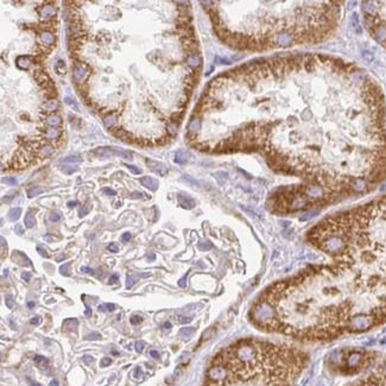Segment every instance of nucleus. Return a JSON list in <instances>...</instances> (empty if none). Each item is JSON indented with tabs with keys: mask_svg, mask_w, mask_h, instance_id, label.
I'll return each instance as SVG.
<instances>
[{
	"mask_svg": "<svg viewBox=\"0 0 386 386\" xmlns=\"http://www.w3.org/2000/svg\"><path fill=\"white\" fill-rule=\"evenodd\" d=\"M272 88L248 120L208 152L260 151L283 174L323 188L333 202L386 178V106L366 70L339 57L284 55L251 62Z\"/></svg>",
	"mask_w": 386,
	"mask_h": 386,
	"instance_id": "f257e3e1",
	"label": "nucleus"
},
{
	"mask_svg": "<svg viewBox=\"0 0 386 386\" xmlns=\"http://www.w3.org/2000/svg\"><path fill=\"white\" fill-rule=\"evenodd\" d=\"M50 386H58V381L57 380H55V379H54V380H51V381H50Z\"/></svg>",
	"mask_w": 386,
	"mask_h": 386,
	"instance_id": "0e129e2a",
	"label": "nucleus"
},
{
	"mask_svg": "<svg viewBox=\"0 0 386 386\" xmlns=\"http://www.w3.org/2000/svg\"><path fill=\"white\" fill-rule=\"evenodd\" d=\"M76 170H77V168L71 169V168H69V166H64V168L62 169V171H63V172H65V174H73V172H75Z\"/></svg>",
	"mask_w": 386,
	"mask_h": 386,
	"instance_id": "8fccbe9b",
	"label": "nucleus"
},
{
	"mask_svg": "<svg viewBox=\"0 0 386 386\" xmlns=\"http://www.w3.org/2000/svg\"><path fill=\"white\" fill-rule=\"evenodd\" d=\"M55 13H56V8L52 5H45V6H43V8L40 11V16L44 19L51 18L52 16H55Z\"/></svg>",
	"mask_w": 386,
	"mask_h": 386,
	"instance_id": "ddd939ff",
	"label": "nucleus"
},
{
	"mask_svg": "<svg viewBox=\"0 0 386 386\" xmlns=\"http://www.w3.org/2000/svg\"><path fill=\"white\" fill-rule=\"evenodd\" d=\"M364 354L360 352H352L348 355L347 360H346V367L349 371H355V369H360V367L364 366Z\"/></svg>",
	"mask_w": 386,
	"mask_h": 386,
	"instance_id": "423d86ee",
	"label": "nucleus"
},
{
	"mask_svg": "<svg viewBox=\"0 0 386 386\" xmlns=\"http://www.w3.org/2000/svg\"><path fill=\"white\" fill-rule=\"evenodd\" d=\"M0 241H1V255H2V258H4V254H5V246H6V242H5L4 236H1V238H0Z\"/></svg>",
	"mask_w": 386,
	"mask_h": 386,
	"instance_id": "603ef678",
	"label": "nucleus"
},
{
	"mask_svg": "<svg viewBox=\"0 0 386 386\" xmlns=\"http://www.w3.org/2000/svg\"><path fill=\"white\" fill-rule=\"evenodd\" d=\"M61 220V215L58 214V213H51L50 214V221H52V222H57Z\"/></svg>",
	"mask_w": 386,
	"mask_h": 386,
	"instance_id": "ea45409f",
	"label": "nucleus"
},
{
	"mask_svg": "<svg viewBox=\"0 0 386 386\" xmlns=\"http://www.w3.org/2000/svg\"><path fill=\"white\" fill-rule=\"evenodd\" d=\"M57 107H58V103L56 100L46 101V102L43 105V108H44L45 111H48V112H52V111H55Z\"/></svg>",
	"mask_w": 386,
	"mask_h": 386,
	"instance_id": "aec40b11",
	"label": "nucleus"
},
{
	"mask_svg": "<svg viewBox=\"0 0 386 386\" xmlns=\"http://www.w3.org/2000/svg\"><path fill=\"white\" fill-rule=\"evenodd\" d=\"M2 183L10 184V185H14V184H17V179L14 177H6V178H2Z\"/></svg>",
	"mask_w": 386,
	"mask_h": 386,
	"instance_id": "c9c22d12",
	"label": "nucleus"
},
{
	"mask_svg": "<svg viewBox=\"0 0 386 386\" xmlns=\"http://www.w3.org/2000/svg\"><path fill=\"white\" fill-rule=\"evenodd\" d=\"M84 315H86L87 317H90V316H92V310H90V308L86 307V311H84Z\"/></svg>",
	"mask_w": 386,
	"mask_h": 386,
	"instance_id": "052dcab7",
	"label": "nucleus"
},
{
	"mask_svg": "<svg viewBox=\"0 0 386 386\" xmlns=\"http://www.w3.org/2000/svg\"><path fill=\"white\" fill-rule=\"evenodd\" d=\"M146 164H147V166H149L152 171L157 172V174L160 175V176H164V175L168 172V168H166L163 163H160V162H156V160L147 159V160H146Z\"/></svg>",
	"mask_w": 386,
	"mask_h": 386,
	"instance_id": "6e6552de",
	"label": "nucleus"
},
{
	"mask_svg": "<svg viewBox=\"0 0 386 386\" xmlns=\"http://www.w3.org/2000/svg\"><path fill=\"white\" fill-rule=\"evenodd\" d=\"M102 191H103V194L109 195V196H111V195H112V196H114V195L116 194L113 189H109V188H103V190H102Z\"/></svg>",
	"mask_w": 386,
	"mask_h": 386,
	"instance_id": "864d4df0",
	"label": "nucleus"
},
{
	"mask_svg": "<svg viewBox=\"0 0 386 386\" xmlns=\"http://www.w3.org/2000/svg\"><path fill=\"white\" fill-rule=\"evenodd\" d=\"M37 252H38L42 257H45V258H48V257H49V254L46 253V251H45L44 248H42L40 246H37Z\"/></svg>",
	"mask_w": 386,
	"mask_h": 386,
	"instance_id": "09e8293b",
	"label": "nucleus"
},
{
	"mask_svg": "<svg viewBox=\"0 0 386 386\" xmlns=\"http://www.w3.org/2000/svg\"><path fill=\"white\" fill-rule=\"evenodd\" d=\"M59 272H61L63 276H69V264L67 263V264L61 265V267H59Z\"/></svg>",
	"mask_w": 386,
	"mask_h": 386,
	"instance_id": "f704fd0d",
	"label": "nucleus"
},
{
	"mask_svg": "<svg viewBox=\"0 0 386 386\" xmlns=\"http://www.w3.org/2000/svg\"><path fill=\"white\" fill-rule=\"evenodd\" d=\"M16 231L18 232V234H21V233H23V231H21V227H20V226H17V227H16Z\"/></svg>",
	"mask_w": 386,
	"mask_h": 386,
	"instance_id": "338daca9",
	"label": "nucleus"
},
{
	"mask_svg": "<svg viewBox=\"0 0 386 386\" xmlns=\"http://www.w3.org/2000/svg\"><path fill=\"white\" fill-rule=\"evenodd\" d=\"M215 61H216V62H221V64H229V61H227V59H222V58H220V57H216L215 58Z\"/></svg>",
	"mask_w": 386,
	"mask_h": 386,
	"instance_id": "bf43d9fd",
	"label": "nucleus"
},
{
	"mask_svg": "<svg viewBox=\"0 0 386 386\" xmlns=\"http://www.w3.org/2000/svg\"><path fill=\"white\" fill-rule=\"evenodd\" d=\"M82 360H83V362L84 364H87V365H89V364H92L93 362V356H90V355H83V358H82Z\"/></svg>",
	"mask_w": 386,
	"mask_h": 386,
	"instance_id": "a18cd8bd",
	"label": "nucleus"
},
{
	"mask_svg": "<svg viewBox=\"0 0 386 386\" xmlns=\"http://www.w3.org/2000/svg\"><path fill=\"white\" fill-rule=\"evenodd\" d=\"M46 124L51 127H56L61 124V118L57 114H50L46 118Z\"/></svg>",
	"mask_w": 386,
	"mask_h": 386,
	"instance_id": "a211bd4d",
	"label": "nucleus"
},
{
	"mask_svg": "<svg viewBox=\"0 0 386 386\" xmlns=\"http://www.w3.org/2000/svg\"><path fill=\"white\" fill-rule=\"evenodd\" d=\"M24 225L26 228H32L35 225H36V219H35V214L32 210H29L25 215V219H24Z\"/></svg>",
	"mask_w": 386,
	"mask_h": 386,
	"instance_id": "2eb2a0df",
	"label": "nucleus"
},
{
	"mask_svg": "<svg viewBox=\"0 0 386 386\" xmlns=\"http://www.w3.org/2000/svg\"><path fill=\"white\" fill-rule=\"evenodd\" d=\"M150 355L154 358V359H158L159 358V353L157 352V350H150Z\"/></svg>",
	"mask_w": 386,
	"mask_h": 386,
	"instance_id": "13d9d810",
	"label": "nucleus"
},
{
	"mask_svg": "<svg viewBox=\"0 0 386 386\" xmlns=\"http://www.w3.org/2000/svg\"><path fill=\"white\" fill-rule=\"evenodd\" d=\"M308 239L330 258L316 266L330 339L386 322V196L317 223Z\"/></svg>",
	"mask_w": 386,
	"mask_h": 386,
	"instance_id": "f03ea898",
	"label": "nucleus"
},
{
	"mask_svg": "<svg viewBox=\"0 0 386 386\" xmlns=\"http://www.w3.org/2000/svg\"><path fill=\"white\" fill-rule=\"evenodd\" d=\"M144 346H145V345H144V342H143V341H138V342H135L134 348L138 353H141V352H143V349H144Z\"/></svg>",
	"mask_w": 386,
	"mask_h": 386,
	"instance_id": "58836bf2",
	"label": "nucleus"
},
{
	"mask_svg": "<svg viewBox=\"0 0 386 386\" xmlns=\"http://www.w3.org/2000/svg\"><path fill=\"white\" fill-rule=\"evenodd\" d=\"M33 360H35V364H36V365H38V366H45V365H48V360H46L44 356L36 355Z\"/></svg>",
	"mask_w": 386,
	"mask_h": 386,
	"instance_id": "c756f323",
	"label": "nucleus"
},
{
	"mask_svg": "<svg viewBox=\"0 0 386 386\" xmlns=\"http://www.w3.org/2000/svg\"><path fill=\"white\" fill-rule=\"evenodd\" d=\"M100 339H101V334L97 333V331H93V333H90V334H88L86 336L87 341H94V340H100Z\"/></svg>",
	"mask_w": 386,
	"mask_h": 386,
	"instance_id": "7c9ffc66",
	"label": "nucleus"
},
{
	"mask_svg": "<svg viewBox=\"0 0 386 386\" xmlns=\"http://www.w3.org/2000/svg\"><path fill=\"white\" fill-rule=\"evenodd\" d=\"M362 13L367 31L386 48V1H364Z\"/></svg>",
	"mask_w": 386,
	"mask_h": 386,
	"instance_id": "7ed1b4c3",
	"label": "nucleus"
},
{
	"mask_svg": "<svg viewBox=\"0 0 386 386\" xmlns=\"http://www.w3.org/2000/svg\"><path fill=\"white\" fill-rule=\"evenodd\" d=\"M175 320L177 321V323L187 324V323L191 322L193 317H191V316H185V315H176V316H175Z\"/></svg>",
	"mask_w": 386,
	"mask_h": 386,
	"instance_id": "412c9836",
	"label": "nucleus"
},
{
	"mask_svg": "<svg viewBox=\"0 0 386 386\" xmlns=\"http://www.w3.org/2000/svg\"><path fill=\"white\" fill-rule=\"evenodd\" d=\"M116 122V116L115 115H108L105 118V125L107 126V127H112V126H114Z\"/></svg>",
	"mask_w": 386,
	"mask_h": 386,
	"instance_id": "bb28decb",
	"label": "nucleus"
},
{
	"mask_svg": "<svg viewBox=\"0 0 386 386\" xmlns=\"http://www.w3.org/2000/svg\"><path fill=\"white\" fill-rule=\"evenodd\" d=\"M99 311H108V312H112L115 310V305L113 303H106V304H102V305H99L97 307Z\"/></svg>",
	"mask_w": 386,
	"mask_h": 386,
	"instance_id": "b1692460",
	"label": "nucleus"
},
{
	"mask_svg": "<svg viewBox=\"0 0 386 386\" xmlns=\"http://www.w3.org/2000/svg\"><path fill=\"white\" fill-rule=\"evenodd\" d=\"M213 247V245L209 242V241H200L198 242V248L201 250V251H209L210 248Z\"/></svg>",
	"mask_w": 386,
	"mask_h": 386,
	"instance_id": "cd10ccee",
	"label": "nucleus"
},
{
	"mask_svg": "<svg viewBox=\"0 0 386 386\" xmlns=\"http://www.w3.org/2000/svg\"><path fill=\"white\" fill-rule=\"evenodd\" d=\"M55 69H56V71H57V74L59 75H62V74H65V64H64V62L63 61H57V63H56V67H55Z\"/></svg>",
	"mask_w": 386,
	"mask_h": 386,
	"instance_id": "a878e982",
	"label": "nucleus"
},
{
	"mask_svg": "<svg viewBox=\"0 0 386 386\" xmlns=\"http://www.w3.org/2000/svg\"><path fill=\"white\" fill-rule=\"evenodd\" d=\"M42 322V318L39 317V316H36V317H32L31 320H30V323L31 324H33V326H38L39 323Z\"/></svg>",
	"mask_w": 386,
	"mask_h": 386,
	"instance_id": "c03bdc74",
	"label": "nucleus"
},
{
	"mask_svg": "<svg viewBox=\"0 0 386 386\" xmlns=\"http://www.w3.org/2000/svg\"><path fill=\"white\" fill-rule=\"evenodd\" d=\"M107 248H108V251H111V252H112V253H116V252L119 251V247L116 246V245H115V244H114V242H112V244H109Z\"/></svg>",
	"mask_w": 386,
	"mask_h": 386,
	"instance_id": "49530a36",
	"label": "nucleus"
},
{
	"mask_svg": "<svg viewBox=\"0 0 386 386\" xmlns=\"http://www.w3.org/2000/svg\"><path fill=\"white\" fill-rule=\"evenodd\" d=\"M111 362H112V360H111L109 358H103V359L101 360V362H100V366L107 367L108 365H111Z\"/></svg>",
	"mask_w": 386,
	"mask_h": 386,
	"instance_id": "79ce46f5",
	"label": "nucleus"
},
{
	"mask_svg": "<svg viewBox=\"0 0 386 386\" xmlns=\"http://www.w3.org/2000/svg\"><path fill=\"white\" fill-rule=\"evenodd\" d=\"M118 279H119V276H118V274H113V276L109 278V283H111V284H114L115 282H118Z\"/></svg>",
	"mask_w": 386,
	"mask_h": 386,
	"instance_id": "6e6d98bb",
	"label": "nucleus"
},
{
	"mask_svg": "<svg viewBox=\"0 0 386 386\" xmlns=\"http://www.w3.org/2000/svg\"><path fill=\"white\" fill-rule=\"evenodd\" d=\"M140 183H141V185L143 187H145V188H147L149 190H151V191H156L157 189H158V181L153 178V177H150V176H144V177H141L140 178Z\"/></svg>",
	"mask_w": 386,
	"mask_h": 386,
	"instance_id": "9d476101",
	"label": "nucleus"
},
{
	"mask_svg": "<svg viewBox=\"0 0 386 386\" xmlns=\"http://www.w3.org/2000/svg\"><path fill=\"white\" fill-rule=\"evenodd\" d=\"M17 67L21 70H27L30 65L32 64V57L31 56H19L16 61Z\"/></svg>",
	"mask_w": 386,
	"mask_h": 386,
	"instance_id": "9b49d317",
	"label": "nucleus"
},
{
	"mask_svg": "<svg viewBox=\"0 0 386 386\" xmlns=\"http://www.w3.org/2000/svg\"><path fill=\"white\" fill-rule=\"evenodd\" d=\"M195 333V329L194 328H182L178 333V336L182 339V340H188L190 339Z\"/></svg>",
	"mask_w": 386,
	"mask_h": 386,
	"instance_id": "f3484780",
	"label": "nucleus"
},
{
	"mask_svg": "<svg viewBox=\"0 0 386 386\" xmlns=\"http://www.w3.org/2000/svg\"><path fill=\"white\" fill-rule=\"evenodd\" d=\"M177 200H178L179 206L183 207L184 209H193L195 207V204H196L194 198H191L190 196H188V195H185L183 193H179L177 195Z\"/></svg>",
	"mask_w": 386,
	"mask_h": 386,
	"instance_id": "0eeeda50",
	"label": "nucleus"
},
{
	"mask_svg": "<svg viewBox=\"0 0 386 386\" xmlns=\"http://www.w3.org/2000/svg\"><path fill=\"white\" fill-rule=\"evenodd\" d=\"M125 166H126V168H127V169H128V170H130V171H131L132 174H134V175H139V174H141V170H140L139 168H137V166H134V165H130V164H125Z\"/></svg>",
	"mask_w": 386,
	"mask_h": 386,
	"instance_id": "72a5a7b5",
	"label": "nucleus"
},
{
	"mask_svg": "<svg viewBox=\"0 0 386 386\" xmlns=\"http://www.w3.org/2000/svg\"><path fill=\"white\" fill-rule=\"evenodd\" d=\"M44 137L49 140H54V139H57L61 137V130L56 128V127H50V128H46Z\"/></svg>",
	"mask_w": 386,
	"mask_h": 386,
	"instance_id": "4468645a",
	"label": "nucleus"
},
{
	"mask_svg": "<svg viewBox=\"0 0 386 386\" xmlns=\"http://www.w3.org/2000/svg\"><path fill=\"white\" fill-rule=\"evenodd\" d=\"M135 279L132 277V276H127V279H126V288L127 289H130V288H132V285L134 284Z\"/></svg>",
	"mask_w": 386,
	"mask_h": 386,
	"instance_id": "4c0bfd02",
	"label": "nucleus"
},
{
	"mask_svg": "<svg viewBox=\"0 0 386 386\" xmlns=\"http://www.w3.org/2000/svg\"><path fill=\"white\" fill-rule=\"evenodd\" d=\"M40 40L45 45H52L55 43V36L49 31H44L40 33Z\"/></svg>",
	"mask_w": 386,
	"mask_h": 386,
	"instance_id": "dca6fc26",
	"label": "nucleus"
},
{
	"mask_svg": "<svg viewBox=\"0 0 386 386\" xmlns=\"http://www.w3.org/2000/svg\"><path fill=\"white\" fill-rule=\"evenodd\" d=\"M141 196H143V194L139 193V191H134V193L131 194V197H132V198H139V197H141Z\"/></svg>",
	"mask_w": 386,
	"mask_h": 386,
	"instance_id": "4d7b16f0",
	"label": "nucleus"
},
{
	"mask_svg": "<svg viewBox=\"0 0 386 386\" xmlns=\"http://www.w3.org/2000/svg\"><path fill=\"white\" fill-rule=\"evenodd\" d=\"M31 386H40V385L37 384V383H31Z\"/></svg>",
	"mask_w": 386,
	"mask_h": 386,
	"instance_id": "774afa93",
	"label": "nucleus"
},
{
	"mask_svg": "<svg viewBox=\"0 0 386 386\" xmlns=\"http://www.w3.org/2000/svg\"><path fill=\"white\" fill-rule=\"evenodd\" d=\"M76 204H77V202H76V201H69V202L67 203V206H68L69 208H73V207H75Z\"/></svg>",
	"mask_w": 386,
	"mask_h": 386,
	"instance_id": "680f3d73",
	"label": "nucleus"
},
{
	"mask_svg": "<svg viewBox=\"0 0 386 386\" xmlns=\"http://www.w3.org/2000/svg\"><path fill=\"white\" fill-rule=\"evenodd\" d=\"M38 157L39 158H48V157H50V156H52V154L55 153V147L52 146V145H44L43 147H40L38 150Z\"/></svg>",
	"mask_w": 386,
	"mask_h": 386,
	"instance_id": "f8f14e48",
	"label": "nucleus"
},
{
	"mask_svg": "<svg viewBox=\"0 0 386 386\" xmlns=\"http://www.w3.org/2000/svg\"><path fill=\"white\" fill-rule=\"evenodd\" d=\"M64 102H65V103H67V105H68L69 107H71V108H73L74 111H76V112H80V109H78L77 105L75 103V102H74V100H73V99H70V97L67 96L65 99H64Z\"/></svg>",
	"mask_w": 386,
	"mask_h": 386,
	"instance_id": "473e14b6",
	"label": "nucleus"
},
{
	"mask_svg": "<svg viewBox=\"0 0 386 386\" xmlns=\"http://www.w3.org/2000/svg\"><path fill=\"white\" fill-rule=\"evenodd\" d=\"M81 272H84V273H89V274H93L94 273V270L93 269H90V267H87V266H82L81 269Z\"/></svg>",
	"mask_w": 386,
	"mask_h": 386,
	"instance_id": "3c124183",
	"label": "nucleus"
},
{
	"mask_svg": "<svg viewBox=\"0 0 386 386\" xmlns=\"http://www.w3.org/2000/svg\"><path fill=\"white\" fill-rule=\"evenodd\" d=\"M353 386H386V364L378 367Z\"/></svg>",
	"mask_w": 386,
	"mask_h": 386,
	"instance_id": "20e7f679",
	"label": "nucleus"
},
{
	"mask_svg": "<svg viewBox=\"0 0 386 386\" xmlns=\"http://www.w3.org/2000/svg\"><path fill=\"white\" fill-rule=\"evenodd\" d=\"M27 307H29L30 309H32L33 307H35V303H33V302H29V303H27Z\"/></svg>",
	"mask_w": 386,
	"mask_h": 386,
	"instance_id": "69168bd1",
	"label": "nucleus"
},
{
	"mask_svg": "<svg viewBox=\"0 0 386 386\" xmlns=\"http://www.w3.org/2000/svg\"><path fill=\"white\" fill-rule=\"evenodd\" d=\"M131 233H128V232H126V233H124L122 235H121V241L122 242H127V241H130V239H131Z\"/></svg>",
	"mask_w": 386,
	"mask_h": 386,
	"instance_id": "37998d69",
	"label": "nucleus"
},
{
	"mask_svg": "<svg viewBox=\"0 0 386 386\" xmlns=\"http://www.w3.org/2000/svg\"><path fill=\"white\" fill-rule=\"evenodd\" d=\"M133 377H134L135 379H139V378L143 377V371H141V368H139V367L135 368L134 372H133Z\"/></svg>",
	"mask_w": 386,
	"mask_h": 386,
	"instance_id": "a19ab883",
	"label": "nucleus"
},
{
	"mask_svg": "<svg viewBox=\"0 0 386 386\" xmlns=\"http://www.w3.org/2000/svg\"><path fill=\"white\" fill-rule=\"evenodd\" d=\"M43 191H44V190H43V188H40V187H33V188H31V189H29V190H27V197L32 198V197L37 196V195H39V194H42Z\"/></svg>",
	"mask_w": 386,
	"mask_h": 386,
	"instance_id": "5701e85b",
	"label": "nucleus"
},
{
	"mask_svg": "<svg viewBox=\"0 0 386 386\" xmlns=\"http://www.w3.org/2000/svg\"><path fill=\"white\" fill-rule=\"evenodd\" d=\"M130 321H131V323H132L133 326H137V324H139V323L143 321V318H141L139 315H133V316L131 317V320H130Z\"/></svg>",
	"mask_w": 386,
	"mask_h": 386,
	"instance_id": "e433bc0d",
	"label": "nucleus"
},
{
	"mask_svg": "<svg viewBox=\"0 0 386 386\" xmlns=\"http://www.w3.org/2000/svg\"><path fill=\"white\" fill-rule=\"evenodd\" d=\"M162 328L163 329H171V323L170 322H165L163 326H162Z\"/></svg>",
	"mask_w": 386,
	"mask_h": 386,
	"instance_id": "e2e57ef3",
	"label": "nucleus"
},
{
	"mask_svg": "<svg viewBox=\"0 0 386 386\" xmlns=\"http://www.w3.org/2000/svg\"><path fill=\"white\" fill-rule=\"evenodd\" d=\"M175 162L178 163V164H184L187 162V157L183 156V151H178L176 153V158H175Z\"/></svg>",
	"mask_w": 386,
	"mask_h": 386,
	"instance_id": "c85d7f7f",
	"label": "nucleus"
},
{
	"mask_svg": "<svg viewBox=\"0 0 386 386\" xmlns=\"http://www.w3.org/2000/svg\"><path fill=\"white\" fill-rule=\"evenodd\" d=\"M94 153L97 154L99 157H111V156H116V157H120V158H124V159H127V158H131L132 153L128 152V151H120V150H116L114 147H99L94 151Z\"/></svg>",
	"mask_w": 386,
	"mask_h": 386,
	"instance_id": "39448f33",
	"label": "nucleus"
},
{
	"mask_svg": "<svg viewBox=\"0 0 386 386\" xmlns=\"http://www.w3.org/2000/svg\"><path fill=\"white\" fill-rule=\"evenodd\" d=\"M73 75L74 78L76 80L77 82H83L88 75H89V71L87 70V68L83 65V64H78L74 68V71H73Z\"/></svg>",
	"mask_w": 386,
	"mask_h": 386,
	"instance_id": "1a4fd4ad",
	"label": "nucleus"
},
{
	"mask_svg": "<svg viewBox=\"0 0 386 386\" xmlns=\"http://www.w3.org/2000/svg\"><path fill=\"white\" fill-rule=\"evenodd\" d=\"M90 209H92V204H90V202H86V204L80 209V212H78V215H80V217H83V216H86L88 213L90 212Z\"/></svg>",
	"mask_w": 386,
	"mask_h": 386,
	"instance_id": "393cba45",
	"label": "nucleus"
},
{
	"mask_svg": "<svg viewBox=\"0 0 386 386\" xmlns=\"http://www.w3.org/2000/svg\"><path fill=\"white\" fill-rule=\"evenodd\" d=\"M178 285H179L181 288H185V286H187V276H184L183 278H181V279L178 280Z\"/></svg>",
	"mask_w": 386,
	"mask_h": 386,
	"instance_id": "de8ad7c7",
	"label": "nucleus"
},
{
	"mask_svg": "<svg viewBox=\"0 0 386 386\" xmlns=\"http://www.w3.org/2000/svg\"><path fill=\"white\" fill-rule=\"evenodd\" d=\"M5 303H6V307L8 309H12L14 305V299H13V296L12 295H6L5 297Z\"/></svg>",
	"mask_w": 386,
	"mask_h": 386,
	"instance_id": "2f4dec72",
	"label": "nucleus"
},
{
	"mask_svg": "<svg viewBox=\"0 0 386 386\" xmlns=\"http://www.w3.org/2000/svg\"><path fill=\"white\" fill-rule=\"evenodd\" d=\"M80 162H81V157L77 156V154L69 156V157H67V158L61 160V163H64V164H73V163H80Z\"/></svg>",
	"mask_w": 386,
	"mask_h": 386,
	"instance_id": "4be33fe9",
	"label": "nucleus"
},
{
	"mask_svg": "<svg viewBox=\"0 0 386 386\" xmlns=\"http://www.w3.org/2000/svg\"><path fill=\"white\" fill-rule=\"evenodd\" d=\"M20 215H21V208H12L8 212V219L11 221H16L19 219Z\"/></svg>",
	"mask_w": 386,
	"mask_h": 386,
	"instance_id": "6ab92c4d",
	"label": "nucleus"
},
{
	"mask_svg": "<svg viewBox=\"0 0 386 386\" xmlns=\"http://www.w3.org/2000/svg\"><path fill=\"white\" fill-rule=\"evenodd\" d=\"M21 278H23L24 280H26V282H30V279H31V273H30V272H24V273L21 274Z\"/></svg>",
	"mask_w": 386,
	"mask_h": 386,
	"instance_id": "5fc2aeb1",
	"label": "nucleus"
}]
</instances>
